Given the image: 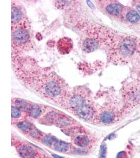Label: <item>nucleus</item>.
I'll list each match as a JSON object with an SVG mask.
<instances>
[{"mask_svg":"<svg viewBox=\"0 0 140 158\" xmlns=\"http://www.w3.org/2000/svg\"><path fill=\"white\" fill-rule=\"evenodd\" d=\"M137 9L138 10V11L140 12V5H138L137 6Z\"/></svg>","mask_w":140,"mask_h":158,"instance_id":"27","label":"nucleus"},{"mask_svg":"<svg viewBox=\"0 0 140 158\" xmlns=\"http://www.w3.org/2000/svg\"><path fill=\"white\" fill-rule=\"evenodd\" d=\"M44 135V133L43 132L40 131L35 127L26 136L33 140L39 141Z\"/></svg>","mask_w":140,"mask_h":158,"instance_id":"22","label":"nucleus"},{"mask_svg":"<svg viewBox=\"0 0 140 158\" xmlns=\"http://www.w3.org/2000/svg\"><path fill=\"white\" fill-rule=\"evenodd\" d=\"M30 103L27 101L20 99H15L13 101V106L16 107L23 112L26 113Z\"/></svg>","mask_w":140,"mask_h":158,"instance_id":"20","label":"nucleus"},{"mask_svg":"<svg viewBox=\"0 0 140 158\" xmlns=\"http://www.w3.org/2000/svg\"><path fill=\"white\" fill-rule=\"evenodd\" d=\"M52 156L54 158H64L62 157H60L58 155H54V154H52Z\"/></svg>","mask_w":140,"mask_h":158,"instance_id":"25","label":"nucleus"},{"mask_svg":"<svg viewBox=\"0 0 140 158\" xmlns=\"http://www.w3.org/2000/svg\"><path fill=\"white\" fill-rule=\"evenodd\" d=\"M18 61L15 65V70L18 79L25 85L47 100L64 103L69 92L62 79L51 71L42 69L34 64L32 69L28 62Z\"/></svg>","mask_w":140,"mask_h":158,"instance_id":"1","label":"nucleus"},{"mask_svg":"<svg viewBox=\"0 0 140 158\" xmlns=\"http://www.w3.org/2000/svg\"><path fill=\"white\" fill-rule=\"evenodd\" d=\"M16 127L25 135H27L32 129H33L35 126L30 122L26 120H23L14 123Z\"/></svg>","mask_w":140,"mask_h":158,"instance_id":"17","label":"nucleus"},{"mask_svg":"<svg viewBox=\"0 0 140 158\" xmlns=\"http://www.w3.org/2000/svg\"><path fill=\"white\" fill-rule=\"evenodd\" d=\"M105 5L101 4V7L104 8L105 11L109 15H119L122 13L123 10V6L117 2H106L103 1Z\"/></svg>","mask_w":140,"mask_h":158,"instance_id":"10","label":"nucleus"},{"mask_svg":"<svg viewBox=\"0 0 140 158\" xmlns=\"http://www.w3.org/2000/svg\"><path fill=\"white\" fill-rule=\"evenodd\" d=\"M57 47L59 52L62 54H67L70 52L73 47L72 40L66 37L61 38L57 43Z\"/></svg>","mask_w":140,"mask_h":158,"instance_id":"12","label":"nucleus"},{"mask_svg":"<svg viewBox=\"0 0 140 158\" xmlns=\"http://www.w3.org/2000/svg\"><path fill=\"white\" fill-rule=\"evenodd\" d=\"M61 131L67 136L71 137L73 138L77 135H81V134H86L87 133V131L85 128L81 126L80 125L72 126L71 127L62 129Z\"/></svg>","mask_w":140,"mask_h":158,"instance_id":"15","label":"nucleus"},{"mask_svg":"<svg viewBox=\"0 0 140 158\" xmlns=\"http://www.w3.org/2000/svg\"><path fill=\"white\" fill-rule=\"evenodd\" d=\"M92 138L88 133L81 134L72 138V145L79 148L87 149L92 143Z\"/></svg>","mask_w":140,"mask_h":158,"instance_id":"8","label":"nucleus"},{"mask_svg":"<svg viewBox=\"0 0 140 158\" xmlns=\"http://www.w3.org/2000/svg\"><path fill=\"white\" fill-rule=\"evenodd\" d=\"M100 46V42L94 38L87 37L86 39L82 43V46L84 51L86 53H91L97 49Z\"/></svg>","mask_w":140,"mask_h":158,"instance_id":"14","label":"nucleus"},{"mask_svg":"<svg viewBox=\"0 0 140 158\" xmlns=\"http://www.w3.org/2000/svg\"><path fill=\"white\" fill-rule=\"evenodd\" d=\"M12 49L20 52L25 51L31 46V38L26 22L12 27Z\"/></svg>","mask_w":140,"mask_h":158,"instance_id":"2","label":"nucleus"},{"mask_svg":"<svg viewBox=\"0 0 140 158\" xmlns=\"http://www.w3.org/2000/svg\"><path fill=\"white\" fill-rule=\"evenodd\" d=\"M12 120H17V121L16 122H17L18 121L25 120V116H27V114L22 111L16 108V107L14 106H12ZM15 122V123H16Z\"/></svg>","mask_w":140,"mask_h":158,"instance_id":"19","label":"nucleus"},{"mask_svg":"<svg viewBox=\"0 0 140 158\" xmlns=\"http://www.w3.org/2000/svg\"><path fill=\"white\" fill-rule=\"evenodd\" d=\"M87 102H88L86 95L79 91L69 94L64 103L68 109L74 112L78 108Z\"/></svg>","mask_w":140,"mask_h":158,"instance_id":"4","label":"nucleus"},{"mask_svg":"<svg viewBox=\"0 0 140 158\" xmlns=\"http://www.w3.org/2000/svg\"><path fill=\"white\" fill-rule=\"evenodd\" d=\"M39 158H50L49 157L47 156H45V155H42V156H40V157Z\"/></svg>","mask_w":140,"mask_h":158,"instance_id":"26","label":"nucleus"},{"mask_svg":"<svg viewBox=\"0 0 140 158\" xmlns=\"http://www.w3.org/2000/svg\"><path fill=\"white\" fill-rule=\"evenodd\" d=\"M26 22L24 14L20 7L12 4V27Z\"/></svg>","mask_w":140,"mask_h":158,"instance_id":"9","label":"nucleus"},{"mask_svg":"<svg viewBox=\"0 0 140 158\" xmlns=\"http://www.w3.org/2000/svg\"><path fill=\"white\" fill-rule=\"evenodd\" d=\"M127 19L131 23H137L140 19L139 14L134 10H130L126 14Z\"/></svg>","mask_w":140,"mask_h":158,"instance_id":"23","label":"nucleus"},{"mask_svg":"<svg viewBox=\"0 0 140 158\" xmlns=\"http://www.w3.org/2000/svg\"><path fill=\"white\" fill-rule=\"evenodd\" d=\"M61 113L55 111H48L40 119L41 123L45 125H55Z\"/></svg>","mask_w":140,"mask_h":158,"instance_id":"13","label":"nucleus"},{"mask_svg":"<svg viewBox=\"0 0 140 158\" xmlns=\"http://www.w3.org/2000/svg\"><path fill=\"white\" fill-rule=\"evenodd\" d=\"M57 140V139L50 135V134H44L39 142L43 145L49 147V148H52L54 143L55 142V141Z\"/></svg>","mask_w":140,"mask_h":158,"instance_id":"21","label":"nucleus"},{"mask_svg":"<svg viewBox=\"0 0 140 158\" xmlns=\"http://www.w3.org/2000/svg\"><path fill=\"white\" fill-rule=\"evenodd\" d=\"M99 120L102 123L110 124L115 120V116L114 114L110 111H103L98 117Z\"/></svg>","mask_w":140,"mask_h":158,"instance_id":"18","label":"nucleus"},{"mask_svg":"<svg viewBox=\"0 0 140 158\" xmlns=\"http://www.w3.org/2000/svg\"><path fill=\"white\" fill-rule=\"evenodd\" d=\"M106 153H107V146H106V144H104L101 147L100 158H106Z\"/></svg>","mask_w":140,"mask_h":158,"instance_id":"24","label":"nucleus"},{"mask_svg":"<svg viewBox=\"0 0 140 158\" xmlns=\"http://www.w3.org/2000/svg\"><path fill=\"white\" fill-rule=\"evenodd\" d=\"M74 112L79 118L86 121H90L94 120L96 112L94 106L87 102L78 108Z\"/></svg>","mask_w":140,"mask_h":158,"instance_id":"6","label":"nucleus"},{"mask_svg":"<svg viewBox=\"0 0 140 158\" xmlns=\"http://www.w3.org/2000/svg\"><path fill=\"white\" fill-rule=\"evenodd\" d=\"M16 151L20 158H39L42 156L34 147L25 142L18 143Z\"/></svg>","mask_w":140,"mask_h":158,"instance_id":"5","label":"nucleus"},{"mask_svg":"<svg viewBox=\"0 0 140 158\" xmlns=\"http://www.w3.org/2000/svg\"><path fill=\"white\" fill-rule=\"evenodd\" d=\"M46 107L36 103H30L26 114L27 116L35 119H40L46 113Z\"/></svg>","mask_w":140,"mask_h":158,"instance_id":"7","label":"nucleus"},{"mask_svg":"<svg viewBox=\"0 0 140 158\" xmlns=\"http://www.w3.org/2000/svg\"><path fill=\"white\" fill-rule=\"evenodd\" d=\"M71 146V145H70L69 143L57 139L54 143L51 148L58 152L67 154L70 152Z\"/></svg>","mask_w":140,"mask_h":158,"instance_id":"16","label":"nucleus"},{"mask_svg":"<svg viewBox=\"0 0 140 158\" xmlns=\"http://www.w3.org/2000/svg\"><path fill=\"white\" fill-rule=\"evenodd\" d=\"M136 42L133 39L130 37H125L114 46L111 58H118L119 61L123 60L131 55L136 51Z\"/></svg>","mask_w":140,"mask_h":158,"instance_id":"3","label":"nucleus"},{"mask_svg":"<svg viewBox=\"0 0 140 158\" xmlns=\"http://www.w3.org/2000/svg\"><path fill=\"white\" fill-rule=\"evenodd\" d=\"M77 125H79V124L74 119L63 113H61L59 118L55 125L57 127L61 130Z\"/></svg>","mask_w":140,"mask_h":158,"instance_id":"11","label":"nucleus"}]
</instances>
